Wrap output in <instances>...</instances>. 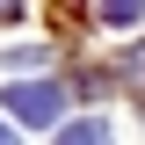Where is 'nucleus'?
Returning <instances> with one entry per match:
<instances>
[{
    "mask_svg": "<svg viewBox=\"0 0 145 145\" xmlns=\"http://www.w3.org/2000/svg\"><path fill=\"white\" fill-rule=\"evenodd\" d=\"M0 102H7V116L15 123H58V109L72 102L58 80H15V87H0Z\"/></svg>",
    "mask_w": 145,
    "mask_h": 145,
    "instance_id": "f257e3e1",
    "label": "nucleus"
},
{
    "mask_svg": "<svg viewBox=\"0 0 145 145\" xmlns=\"http://www.w3.org/2000/svg\"><path fill=\"white\" fill-rule=\"evenodd\" d=\"M51 145H116V131H109L102 116H80V123H65Z\"/></svg>",
    "mask_w": 145,
    "mask_h": 145,
    "instance_id": "f03ea898",
    "label": "nucleus"
},
{
    "mask_svg": "<svg viewBox=\"0 0 145 145\" xmlns=\"http://www.w3.org/2000/svg\"><path fill=\"white\" fill-rule=\"evenodd\" d=\"M94 15H102L109 29H131V22L145 15V0H94Z\"/></svg>",
    "mask_w": 145,
    "mask_h": 145,
    "instance_id": "7ed1b4c3",
    "label": "nucleus"
},
{
    "mask_svg": "<svg viewBox=\"0 0 145 145\" xmlns=\"http://www.w3.org/2000/svg\"><path fill=\"white\" fill-rule=\"evenodd\" d=\"M116 80H123V87H145V36L131 44L123 58H116Z\"/></svg>",
    "mask_w": 145,
    "mask_h": 145,
    "instance_id": "20e7f679",
    "label": "nucleus"
},
{
    "mask_svg": "<svg viewBox=\"0 0 145 145\" xmlns=\"http://www.w3.org/2000/svg\"><path fill=\"white\" fill-rule=\"evenodd\" d=\"M7 65H22V72L44 65V44H7Z\"/></svg>",
    "mask_w": 145,
    "mask_h": 145,
    "instance_id": "39448f33",
    "label": "nucleus"
},
{
    "mask_svg": "<svg viewBox=\"0 0 145 145\" xmlns=\"http://www.w3.org/2000/svg\"><path fill=\"white\" fill-rule=\"evenodd\" d=\"M0 145H15V123H0Z\"/></svg>",
    "mask_w": 145,
    "mask_h": 145,
    "instance_id": "423d86ee",
    "label": "nucleus"
},
{
    "mask_svg": "<svg viewBox=\"0 0 145 145\" xmlns=\"http://www.w3.org/2000/svg\"><path fill=\"white\" fill-rule=\"evenodd\" d=\"M15 7H22V0H0V15H15Z\"/></svg>",
    "mask_w": 145,
    "mask_h": 145,
    "instance_id": "0eeeda50",
    "label": "nucleus"
}]
</instances>
